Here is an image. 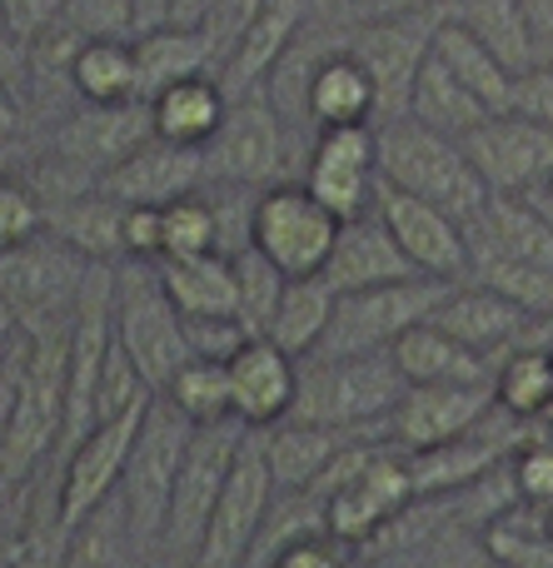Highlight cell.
<instances>
[{
	"instance_id": "cell-6",
	"label": "cell",
	"mask_w": 553,
	"mask_h": 568,
	"mask_svg": "<svg viewBox=\"0 0 553 568\" xmlns=\"http://www.w3.org/2000/svg\"><path fill=\"white\" fill-rule=\"evenodd\" d=\"M299 180V145L285 130L279 110L269 105L265 90L229 100V115L219 135L205 145V185H235V190H269Z\"/></svg>"
},
{
	"instance_id": "cell-7",
	"label": "cell",
	"mask_w": 553,
	"mask_h": 568,
	"mask_svg": "<svg viewBox=\"0 0 553 568\" xmlns=\"http://www.w3.org/2000/svg\"><path fill=\"white\" fill-rule=\"evenodd\" d=\"M249 439V424L239 419H225V424H205L195 429L190 439V454H185V469H180V484H175V499H170V514H165V534H160V559L170 568H190L205 544V529L215 519L219 499H225V484L235 474V459Z\"/></svg>"
},
{
	"instance_id": "cell-35",
	"label": "cell",
	"mask_w": 553,
	"mask_h": 568,
	"mask_svg": "<svg viewBox=\"0 0 553 568\" xmlns=\"http://www.w3.org/2000/svg\"><path fill=\"white\" fill-rule=\"evenodd\" d=\"M434 50H439V60H444V65L454 70V75L464 80V85L474 90L479 100H484L489 115H514V90H519V75H509L504 60L489 55V50L479 45V40L469 36L464 26L444 20V26H439Z\"/></svg>"
},
{
	"instance_id": "cell-33",
	"label": "cell",
	"mask_w": 553,
	"mask_h": 568,
	"mask_svg": "<svg viewBox=\"0 0 553 568\" xmlns=\"http://www.w3.org/2000/svg\"><path fill=\"white\" fill-rule=\"evenodd\" d=\"M409 120H419L424 130H439V135H449V140H469L489 120V105L444 65V60H439V50H434V55L424 60V70H419V80H414Z\"/></svg>"
},
{
	"instance_id": "cell-50",
	"label": "cell",
	"mask_w": 553,
	"mask_h": 568,
	"mask_svg": "<svg viewBox=\"0 0 553 568\" xmlns=\"http://www.w3.org/2000/svg\"><path fill=\"white\" fill-rule=\"evenodd\" d=\"M514 110L539 125L553 130V65H534L529 75H519V90H514Z\"/></svg>"
},
{
	"instance_id": "cell-16",
	"label": "cell",
	"mask_w": 553,
	"mask_h": 568,
	"mask_svg": "<svg viewBox=\"0 0 553 568\" xmlns=\"http://www.w3.org/2000/svg\"><path fill=\"white\" fill-rule=\"evenodd\" d=\"M379 220L389 225L395 245L404 250V260L419 270L424 280H444V284H464L469 265H474V250H469V225H459L454 215H444L429 200H414L404 190L385 185L379 180L375 195Z\"/></svg>"
},
{
	"instance_id": "cell-31",
	"label": "cell",
	"mask_w": 553,
	"mask_h": 568,
	"mask_svg": "<svg viewBox=\"0 0 553 568\" xmlns=\"http://www.w3.org/2000/svg\"><path fill=\"white\" fill-rule=\"evenodd\" d=\"M135 55H140V85L145 100L160 90L180 85L195 75H219V55L215 40L205 36V26H160L135 36Z\"/></svg>"
},
{
	"instance_id": "cell-57",
	"label": "cell",
	"mask_w": 553,
	"mask_h": 568,
	"mask_svg": "<svg viewBox=\"0 0 553 568\" xmlns=\"http://www.w3.org/2000/svg\"><path fill=\"white\" fill-rule=\"evenodd\" d=\"M404 6H444V0H395L389 10H404Z\"/></svg>"
},
{
	"instance_id": "cell-44",
	"label": "cell",
	"mask_w": 553,
	"mask_h": 568,
	"mask_svg": "<svg viewBox=\"0 0 553 568\" xmlns=\"http://www.w3.org/2000/svg\"><path fill=\"white\" fill-rule=\"evenodd\" d=\"M65 26L85 40H135L140 36V0H70Z\"/></svg>"
},
{
	"instance_id": "cell-8",
	"label": "cell",
	"mask_w": 553,
	"mask_h": 568,
	"mask_svg": "<svg viewBox=\"0 0 553 568\" xmlns=\"http://www.w3.org/2000/svg\"><path fill=\"white\" fill-rule=\"evenodd\" d=\"M439 26H444L439 6H404L345 30V50L369 70V80L379 90V125L409 115V95H414L424 60L434 55Z\"/></svg>"
},
{
	"instance_id": "cell-12",
	"label": "cell",
	"mask_w": 553,
	"mask_h": 568,
	"mask_svg": "<svg viewBox=\"0 0 553 568\" xmlns=\"http://www.w3.org/2000/svg\"><path fill=\"white\" fill-rule=\"evenodd\" d=\"M299 185L345 225L375 210L379 195V125L319 130L309 160L299 170Z\"/></svg>"
},
{
	"instance_id": "cell-53",
	"label": "cell",
	"mask_w": 553,
	"mask_h": 568,
	"mask_svg": "<svg viewBox=\"0 0 553 568\" xmlns=\"http://www.w3.org/2000/svg\"><path fill=\"white\" fill-rule=\"evenodd\" d=\"M20 120H25L20 115V95L0 80V145H10V140L20 135Z\"/></svg>"
},
{
	"instance_id": "cell-25",
	"label": "cell",
	"mask_w": 553,
	"mask_h": 568,
	"mask_svg": "<svg viewBox=\"0 0 553 568\" xmlns=\"http://www.w3.org/2000/svg\"><path fill=\"white\" fill-rule=\"evenodd\" d=\"M499 419V414H494ZM489 419V424H494ZM489 424L469 439H454V444H439V449H419L409 454V479H414V499H454V494L474 489L479 479L509 464V439L489 434Z\"/></svg>"
},
{
	"instance_id": "cell-30",
	"label": "cell",
	"mask_w": 553,
	"mask_h": 568,
	"mask_svg": "<svg viewBox=\"0 0 553 568\" xmlns=\"http://www.w3.org/2000/svg\"><path fill=\"white\" fill-rule=\"evenodd\" d=\"M395 369L404 374V384H494L499 364H489L484 354L464 349L454 334H444L439 324H419L389 349Z\"/></svg>"
},
{
	"instance_id": "cell-17",
	"label": "cell",
	"mask_w": 553,
	"mask_h": 568,
	"mask_svg": "<svg viewBox=\"0 0 553 568\" xmlns=\"http://www.w3.org/2000/svg\"><path fill=\"white\" fill-rule=\"evenodd\" d=\"M145 409L100 419L85 439L70 444L65 469H60V484H55L65 529H75L80 519H90V514L120 489V474H125V464H130V449H135V434H140V424H145Z\"/></svg>"
},
{
	"instance_id": "cell-38",
	"label": "cell",
	"mask_w": 553,
	"mask_h": 568,
	"mask_svg": "<svg viewBox=\"0 0 553 568\" xmlns=\"http://www.w3.org/2000/svg\"><path fill=\"white\" fill-rule=\"evenodd\" d=\"M494 394L499 409L514 424H534L553 409V349L539 344V349H514L494 374Z\"/></svg>"
},
{
	"instance_id": "cell-11",
	"label": "cell",
	"mask_w": 553,
	"mask_h": 568,
	"mask_svg": "<svg viewBox=\"0 0 553 568\" xmlns=\"http://www.w3.org/2000/svg\"><path fill=\"white\" fill-rule=\"evenodd\" d=\"M279 489L269 479V459H265V434L249 429L245 449L235 459V474L225 484V499H219L215 519L205 529V544H199L195 564L190 568H245L249 549L265 534V519L275 509Z\"/></svg>"
},
{
	"instance_id": "cell-56",
	"label": "cell",
	"mask_w": 553,
	"mask_h": 568,
	"mask_svg": "<svg viewBox=\"0 0 553 568\" xmlns=\"http://www.w3.org/2000/svg\"><path fill=\"white\" fill-rule=\"evenodd\" d=\"M10 170H20V160H16V150L10 145H0V175H10Z\"/></svg>"
},
{
	"instance_id": "cell-10",
	"label": "cell",
	"mask_w": 553,
	"mask_h": 568,
	"mask_svg": "<svg viewBox=\"0 0 553 568\" xmlns=\"http://www.w3.org/2000/svg\"><path fill=\"white\" fill-rule=\"evenodd\" d=\"M339 240V220L309 195L299 180L259 190L255 200V225H249V250L279 265L289 280H315L325 275L329 255Z\"/></svg>"
},
{
	"instance_id": "cell-48",
	"label": "cell",
	"mask_w": 553,
	"mask_h": 568,
	"mask_svg": "<svg viewBox=\"0 0 553 568\" xmlns=\"http://www.w3.org/2000/svg\"><path fill=\"white\" fill-rule=\"evenodd\" d=\"M125 260H165V215L150 205H125Z\"/></svg>"
},
{
	"instance_id": "cell-14",
	"label": "cell",
	"mask_w": 553,
	"mask_h": 568,
	"mask_svg": "<svg viewBox=\"0 0 553 568\" xmlns=\"http://www.w3.org/2000/svg\"><path fill=\"white\" fill-rule=\"evenodd\" d=\"M150 140H155L150 100H130V105H80V110H70L60 125H50L45 155H55L60 165L75 170L80 180H95L100 185V175L125 165Z\"/></svg>"
},
{
	"instance_id": "cell-2",
	"label": "cell",
	"mask_w": 553,
	"mask_h": 568,
	"mask_svg": "<svg viewBox=\"0 0 553 568\" xmlns=\"http://www.w3.org/2000/svg\"><path fill=\"white\" fill-rule=\"evenodd\" d=\"M379 180L414 200H429L459 225H474L489 205V190L469 160L464 140H449L439 130H424L419 120L399 115L379 125Z\"/></svg>"
},
{
	"instance_id": "cell-37",
	"label": "cell",
	"mask_w": 553,
	"mask_h": 568,
	"mask_svg": "<svg viewBox=\"0 0 553 568\" xmlns=\"http://www.w3.org/2000/svg\"><path fill=\"white\" fill-rule=\"evenodd\" d=\"M140 559H150V554H140L120 494H110L90 519H80L75 529H70L65 568H135Z\"/></svg>"
},
{
	"instance_id": "cell-43",
	"label": "cell",
	"mask_w": 553,
	"mask_h": 568,
	"mask_svg": "<svg viewBox=\"0 0 553 568\" xmlns=\"http://www.w3.org/2000/svg\"><path fill=\"white\" fill-rule=\"evenodd\" d=\"M65 544H70V529H65V519H60V499L50 494V499L35 504V509L25 514V524H20L10 568H65Z\"/></svg>"
},
{
	"instance_id": "cell-51",
	"label": "cell",
	"mask_w": 553,
	"mask_h": 568,
	"mask_svg": "<svg viewBox=\"0 0 553 568\" xmlns=\"http://www.w3.org/2000/svg\"><path fill=\"white\" fill-rule=\"evenodd\" d=\"M395 0H315V20L319 26H359L369 16H385Z\"/></svg>"
},
{
	"instance_id": "cell-36",
	"label": "cell",
	"mask_w": 553,
	"mask_h": 568,
	"mask_svg": "<svg viewBox=\"0 0 553 568\" xmlns=\"http://www.w3.org/2000/svg\"><path fill=\"white\" fill-rule=\"evenodd\" d=\"M335 304H339V294L325 275L289 280L285 304H279V314H275V329H269V344H279V349L295 354V359H309V354L325 344L329 324H335Z\"/></svg>"
},
{
	"instance_id": "cell-15",
	"label": "cell",
	"mask_w": 553,
	"mask_h": 568,
	"mask_svg": "<svg viewBox=\"0 0 553 568\" xmlns=\"http://www.w3.org/2000/svg\"><path fill=\"white\" fill-rule=\"evenodd\" d=\"M499 414L494 384H409L399 409L389 414V444L404 454L439 449L479 434Z\"/></svg>"
},
{
	"instance_id": "cell-24",
	"label": "cell",
	"mask_w": 553,
	"mask_h": 568,
	"mask_svg": "<svg viewBox=\"0 0 553 568\" xmlns=\"http://www.w3.org/2000/svg\"><path fill=\"white\" fill-rule=\"evenodd\" d=\"M469 250H474V255L553 270V215L539 205V200L489 195L484 215L469 225Z\"/></svg>"
},
{
	"instance_id": "cell-60",
	"label": "cell",
	"mask_w": 553,
	"mask_h": 568,
	"mask_svg": "<svg viewBox=\"0 0 553 568\" xmlns=\"http://www.w3.org/2000/svg\"><path fill=\"white\" fill-rule=\"evenodd\" d=\"M544 534H549V539H553V509L544 514Z\"/></svg>"
},
{
	"instance_id": "cell-32",
	"label": "cell",
	"mask_w": 553,
	"mask_h": 568,
	"mask_svg": "<svg viewBox=\"0 0 553 568\" xmlns=\"http://www.w3.org/2000/svg\"><path fill=\"white\" fill-rule=\"evenodd\" d=\"M160 284L185 320H239V284L229 255L160 260Z\"/></svg>"
},
{
	"instance_id": "cell-41",
	"label": "cell",
	"mask_w": 553,
	"mask_h": 568,
	"mask_svg": "<svg viewBox=\"0 0 553 568\" xmlns=\"http://www.w3.org/2000/svg\"><path fill=\"white\" fill-rule=\"evenodd\" d=\"M235 284H239V324H245L255 339H269L275 314H279V304H285L289 275L279 265H269L259 250H245V255H235Z\"/></svg>"
},
{
	"instance_id": "cell-45",
	"label": "cell",
	"mask_w": 553,
	"mask_h": 568,
	"mask_svg": "<svg viewBox=\"0 0 553 568\" xmlns=\"http://www.w3.org/2000/svg\"><path fill=\"white\" fill-rule=\"evenodd\" d=\"M509 469H514L519 504L549 514L553 509V444L549 439H534L529 449H519L514 459H509Z\"/></svg>"
},
{
	"instance_id": "cell-4",
	"label": "cell",
	"mask_w": 553,
	"mask_h": 568,
	"mask_svg": "<svg viewBox=\"0 0 553 568\" xmlns=\"http://www.w3.org/2000/svg\"><path fill=\"white\" fill-rule=\"evenodd\" d=\"M190 439H195V424L170 399L155 394L145 409V424H140V434H135L130 464H125V474H120V489H115L130 514L140 554L160 549V534H165V514H170V499H175L180 469H185Z\"/></svg>"
},
{
	"instance_id": "cell-22",
	"label": "cell",
	"mask_w": 553,
	"mask_h": 568,
	"mask_svg": "<svg viewBox=\"0 0 553 568\" xmlns=\"http://www.w3.org/2000/svg\"><path fill=\"white\" fill-rule=\"evenodd\" d=\"M325 280L335 284V294H365V290L399 284V280H419V270L409 265L404 250L395 245V235H389V225L379 220V210H369V215L339 225Z\"/></svg>"
},
{
	"instance_id": "cell-20",
	"label": "cell",
	"mask_w": 553,
	"mask_h": 568,
	"mask_svg": "<svg viewBox=\"0 0 553 568\" xmlns=\"http://www.w3.org/2000/svg\"><path fill=\"white\" fill-rule=\"evenodd\" d=\"M229 399H235V419L249 429H275V424L295 419L299 359L269 339H249L229 359Z\"/></svg>"
},
{
	"instance_id": "cell-39",
	"label": "cell",
	"mask_w": 553,
	"mask_h": 568,
	"mask_svg": "<svg viewBox=\"0 0 553 568\" xmlns=\"http://www.w3.org/2000/svg\"><path fill=\"white\" fill-rule=\"evenodd\" d=\"M160 399H170L185 414L195 429L205 424H225L235 419V399H229V364H209V359H185V369L160 389Z\"/></svg>"
},
{
	"instance_id": "cell-58",
	"label": "cell",
	"mask_w": 553,
	"mask_h": 568,
	"mask_svg": "<svg viewBox=\"0 0 553 568\" xmlns=\"http://www.w3.org/2000/svg\"><path fill=\"white\" fill-rule=\"evenodd\" d=\"M534 200H539V205H544L549 215H553V180H549V190H544V195H534Z\"/></svg>"
},
{
	"instance_id": "cell-55",
	"label": "cell",
	"mask_w": 553,
	"mask_h": 568,
	"mask_svg": "<svg viewBox=\"0 0 553 568\" xmlns=\"http://www.w3.org/2000/svg\"><path fill=\"white\" fill-rule=\"evenodd\" d=\"M170 26V0H140V36Z\"/></svg>"
},
{
	"instance_id": "cell-40",
	"label": "cell",
	"mask_w": 553,
	"mask_h": 568,
	"mask_svg": "<svg viewBox=\"0 0 553 568\" xmlns=\"http://www.w3.org/2000/svg\"><path fill=\"white\" fill-rule=\"evenodd\" d=\"M160 215H165V260L225 255V225H219V210L209 200V190L175 200Z\"/></svg>"
},
{
	"instance_id": "cell-9",
	"label": "cell",
	"mask_w": 553,
	"mask_h": 568,
	"mask_svg": "<svg viewBox=\"0 0 553 568\" xmlns=\"http://www.w3.org/2000/svg\"><path fill=\"white\" fill-rule=\"evenodd\" d=\"M454 284L444 280H399L385 290L365 294H339L335 324H329L325 344L309 359H355V354H389L409 329L434 320V310L444 304V294Z\"/></svg>"
},
{
	"instance_id": "cell-5",
	"label": "cell",
	"mask_w": 553,
	"mask_h": 568,
	"mask_svg": "<svg viewBox=\"0 0 553 568\" xmlns=\"http://www.w3.org/2000/svg\"><path fill=\"white\" fill-rule=\"evenodd\" d=\"M115 344L130 354L150 389H165L190 359L185 314L160 284L150 260H120L115 265Z\"/></svg>"
},
{
	"instance_id": "cell-42",
	"label": "cell",
	"mask_w": 553,
	"mask_h": 568,
	"mask_svg": "<svg viewBox=\"0 0 553 568\" xmlns=\"http://www.w3.org/2000/svg\"><path fill=\"white\" fill-rule=\"evenodd\" d=\"M35 240H45V200L25 170H10L0 175V255H16Z\"/></svg>"
},
{
	"instance_id": "cell-28",
	"label": "cell",
	"mask_w": 553,
	"mask_h": 568,
	"mask_svg": "<svg viewBox=\"0 0 553 568\" xmlns=\"http://www.w3.org/2000/svg\"><path fill=\"white\" fill-rule=\"evenodd\" d=\"M309 120H315V130L379 125V90L369 70L345 50V40L319 60L315 80H309Z\"/></svg>"
},
{
	"instance_id": "cell-23",
	"label": "cell",
	"mask_w": 553,
	"mask_h": 568,
	"mask_svg": "<svg viewBox=\"0 0 553 568\" xmlns=\"http://www.w3.org/2000/svg\"><path fill=\"white\" fill-rule=\"evenodd\" d=\"M45 235L85 265H120L125 260V205L100 195V185L65 200H45Z\"/></svg>"
},
{
	"instance_id": "cell-52",
	"label": "cell",
	"mask_w": 553,
	"mask_h": 568,
	"mask_svg": "<svg viewBox=\"0 0 553 568\" xmlns=\"http://www.w3.org/2000/svg\"><path fill=\"white\" fill-rule=\"evenodd\" d=\"M529 26H534V45H539V65H553V0H524Z\"/></svg>"
},
{
	"instance_id": "cell-1",
	"label": "cell",
	"mask_w": 553,
	"mask_h": 568,
	"mask_svg": "<svg viewBox=\"0 0 553 568\" xmlns=\"http://www.w3.org/2000/svg\"><path fill=\"white\" fill-rule=\"evenodd\" d=\"M65 329H20L0 354V489L25 484L65 444Z\"/></svg>"
},
{
	"instance_id": "cell-21",
	"label": "cell",
	"mask_w": 553,
	"mask_h": 568,
	"mask_svg": "<svg viewBox=\"0 0 553 568\" xmlns=\"http://www.w3.org/2000/svg\"><path fill=\"white\" fill-rule=\"evenodd\" d=\"M309 26H315V0H265L259 16L249 20V30L239 36L229 65L219 70L225 95L239 100V95H249V90L265 85V80L275 75L279 60L299 45V36H305Z\"/></svg>"
},
{
	"instance_id": "cell-18",
	"label": "cell",
	"mask_w": 553,
	"mask_h": 568,
	"mask_svg": "<svg viewBox=\"0 0 553 568\" xmlns=\"http://www.w3.org/2000/svg\"><path fill=\"white\" fill-rule=\"evenodd\" d=\"M444 334H454L464 349L484 354L489 364H504L514 349H539V329H549L553 320H534V314H524L519 304H509L504 294L484 290V284H454V290L444 294V304L434 310V320Z\"/></svg>"
},
{
	"instance_id": "cell-29",
	"label": "cell",
	"mask_w": 553,
	"mask_h": 568,
	"mask_svg": "<svg viewBox=\"0 0 553 568\" xmlns=\"http://www.w3.org/2000/svg\"><path fill=\"white\" fill-rule=\"evenodd\" d=\"M439 16L464 26L489 55H499L509 65V75H529L539 65L534 26H529L524 0H444Z\"/></svg>"
},
{
	"instance_id": "cell-59",
	"label": "cell",
	"mask_w": 553,
	"mask_h": 568,
	"mask_svg": "<svg viewBox=\"0 0 553 568\" xmlns=\"http://www.w3.org/2000/svg\"><path fill=\"white\" fill-rule=\"evenodd\" d=\"M135 568H170V564H165V559H160V554H150V559H140Z\"/></svg>"
},
{
	"instance_id": "cell-54",
	"label": "cell",
	"mask_w": 553,
	"mask_h": 568,
	"mask_svg": "<svg viewBox=\"0 0 553 568\" xmlns=\"http://www.w3.org/2000/svg\"><path fill=\"white\" fill-rule=\"evenodd\" d=\"M219 0H170V26H205Z\"/></svg>"
},
{
	"instance_id": "cell-49",
	"label": "cell",
	"mask_w": 553,
	"mask_h": 568,
	"mask_svg": "<svg viewBox=\"0 0 553 568\" xmlns=\"http://www.w3.org/2000/svg\"><path fill=\"white\" fill-rule=\"evenodd\" d=\"M349 564H355V549H345L329 534H309V539L289 544L275 568H349Z\"/></svg>"
},
{
	"instance_id": "cell-13",
	"label": "cell",
	"mask_w": 553,
	"mask_h": 568,
	"mask_svg": "<svg viewBox=\"0 0 553 568\" xmlns=\"http://www.w3.org/2000/svg\"><path fill=\"white\" fill-rule=\"evenodd\" d=\"M479 180L489 195L504 200H534L553 180V130L529 115H489L474 135L464 140Z\"/></svg>"
},
{
	"instance_id": "cell-47",
	"label": "cell",
	"mask_w": 553,
	"mask_h": 568,
	"mask_svg": "<svg viewBox=\"0 0 553 568\" xmlns=\"http://www.w3.org/2000/svg\"><path fill=\"white\" fill-rule=\"evenodd\" d=\"M65 6L70 0H0V30L25 50L65 20Z\"/></svg>"
},
{
	"instance_id": "cell-34",
	"label": "cell",
	"mask_w": 553,
	"mask_h": 568,
	"mask_svg": "<svg viewBox=\"0 0 553 568\" xmlns=\"http://www.w3.org/2000/svg\"><path fill=\"white\" fill-rule=\"evenodd\" d=\"M70 80H75L80 105H130V100H145L135 40H85L75 50Z\"/></svg>"
},
{
	"instance_id": "cell-46",
	"label": "cell",
	"mask_w": 553,
	"mask_h": 568,
	"mask_svg": "<svg viewBox=\"0 0 553 568\" xmlns=\"http://www.w3.org/2000/svg\"><path fill=\"white\" fill-rule=\"evenodd\" d=\"M255 334L239 320H185V344L190 359H209V364H229Z\"/></svg>"
},
{
	"instance_id": "cell-61",
	"label": "cell",
	"mask_w": 553,
	"mask_h": 568,
	"mask_svg": "<svg viewBox=\"0 0 553 568\" xmlns=\"http://www.w3.org/2000/svg\"><path fill=\"white\" fill-rule=\"evenodd\" d=\"M549 349H553V344H549Z\"/></svg>"
},
{
	"instance_id": "cell-26",
	"label": "cell",
	"mask_w": 553,
	"mask_h": 568,
	"mask_svg": "<svg viewBox=\"0 0 553 568\" xmlns=\"http://www.w3.org/2000/svg\"><path fill=\"white\" fill-rule=\"evenodd\" d=\"M265 434V459H269V479H275L279 494H305L335 469V459L359 439V434L345 429H325V424H299L285 419Z\"/></svg>"
},
{
	"instance_id": "cell-3",
	"label": "cell",
	"mask_w": 553,
	"mask_h": 568,
	"mask_svg": "<svg viewBox=\"0 0 553 568\" xmlns=\"http://www.w3.org/2000/svg\"><path fill=\"white\" fill-rule=\"evenodd\" d=\"M409 394L404 374L389 354H355V359H299V424H325L359 439H389V414Z\"/></svg>"
},
{
	"instance_id": "cell-27",
	"label": "cell",
	"mask_w": 553,
	"mask_h": 568,
	"mask_svg": "<svg viewBox=\"0 0 553 568\" xmlns=\"http://www.w3.org/2000/svg\"><path fill=\"white\" fill-rule=\"evenodd\" d=\"M225 115H229V95L219 85V75H195L150 95V125H155V140H165V145L205 150L219 135Z\"/></svg>"
},
{
	"instance_id": "cell-19",
	"label": "cell",
	"mask_w": 553,
	"mask_h": 568,
	"mask_svg": "<svg viewBox=\"0 0 553 568\" xmlns=\"http://www.w3.org/2000/svg\"><path fill=\"white\" fill-rule=\"evenodd\" d=\"M199 190H205V150L165 145V140H150L125 165L100 175V195L120 200V205H130V210L135 205L165 210L185 195H199Z\"/></svg>"
}]
</instances>
